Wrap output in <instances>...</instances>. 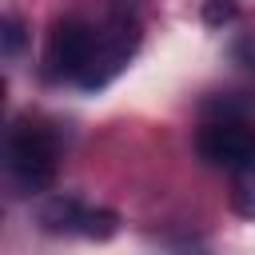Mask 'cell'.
<instances>
[{"mask_svg":"<svg viewBox=\"0 0 255 255\" xmlns=\"http://www.w3.org/2000/svg\"><path fill=\"white\" fill-rule=\"evenodd\" d=\"M235 16V4L231 0H207L203 4V20L207 24H223V20H231Z\"/></svg>","mask_w":255,"mask_h":255,"instance_id":"obj_7","label":"cell"},{"mask_svg":"<svg viewBox=\"0 0 255 255\" xmlns=\"http://www.w3.org/2000/svg\"><path fill=\"white\" fill-rule=\"evenodd\" d=\"M40 223L52 235H84V239H112L120 219L108 207H88L76 195H52L40 207Z\"/></svg>","mask_w":255,"mask_h":255,"instance_id":"obj_3","label":"cell"},{"mask_svg":"<svg viewBox=\"0 0 255 255\" xmlns=\"http://www.w3.org/2000/svg\"><path fill=\"white\" fill-rule=\"evenodd\" d=\"M195 151L215 167H235L247 151H255V131L235 116H219L195 131Z\"/></svg>","mask_w":255,"mask_h":255,"instance_id":"obj_4","label":"cell"},{"mask_svg":"<svg viewBox=\"0 0 255 255\" xmlns=\"http://www.w3.org/2000/svg\"><path fill=\"white\" fill-rule=\"evenodd\" d=\"M231 207L243 219H255V151L231 167Z\"/></svg>","mask_w":255,"mask_h":255,"instance_id":"obj_5","label":"cell"},{"mask_svg":"<svg viewBox=\"0 0 255 255\" xmlns=\"http://www.w3.org/2000/svg\"><path fill=\"white\" fill-rule=\"evenodd\" d=\"M4 167H8L16 187L44 191L56 179V139H52V131L32 124V120L12 124L8 139H4Z\"/></svg>","mask_w":255,"mask_h":255,"instance_id":"obj_2","label":"cell"},{"mask_svg":"<svg viewBox=\"0 0 255 255\" xmlns=\"http://www.w3.org/2000/svg\"><path fill=\"white\" fill-rule=\"evenodd\" d=\"M139 24L124 12H112L104 24L84 16L56 20L48 36V72L80 88H104L135 52Z\"/></svg>","mask_w":255,"mask_h":255,"instance_id":"obj_1","label":"cell"},{"mask_svg":"<svg viewBox=\"0 0 255 255\" xmlns=\"http://www.w3.org/2000/svg\"><path fill=\"white\" fill-rule=\"evenodd\" d=\"M0 48H4V56H16L20 48H24V24H20V16H4L0 20Z\"/></svg>","mask_w":255,"mask_h":255,"instance_id":"obj_6","label":"cell"}]
</instances>
